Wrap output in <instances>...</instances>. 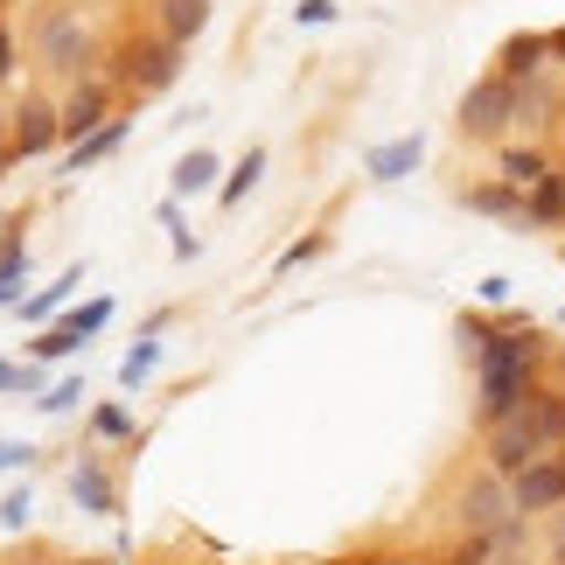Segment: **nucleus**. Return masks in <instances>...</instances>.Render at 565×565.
<instances>
[{
  "mask_svg": "<svg viewBox=\"0 0 565 565\" xmlns=\"http://www.w3.org/2000/svg\"><path fill=\"white\" fill-rule=\"evenodd\" d=\"M461 342H468V356H475V419L489 426H503L510 412H524L531 398V377H537V335L516 321V329H489V321H461Z\"/></svg>",
  "mask_w": 565,
  "mask_h": 565,
  "instance_id": "f257e3e1",
  "label": "nucleus"
},
{
  "mask_svg": "<svg viewBox=\"0 0 565 565\" xmlns=\"http://www.w3.org/2000/svg\"><path fill=\"white\" fill-rule=\"evenodd\" d=\"M565 454V391H531L524 412H510L503 426H489V475L516 482L531 461Z\"/></svg>",
  "mask_w": 565,
  "mask_h": 565,
  "instance_id": "f03ea898",
  "label": "nucleus"
},
{
  "mask_svg": "<svg viewBox=\"0 0 565 565\" xmlns=\"http://www.w3.org/2000/svg\"><path fill=\"white\" fill-rule=\"evenodd\" d=\"M454 516H461L468 537H503V545H516V531H524V516H516V495L503 475H482V482L461 489V503H454Z\"/></svg>",
  "mask_w": 565,
  "mask_h": 565,
  "instance_id": "7ed1b4c3",
  "label": "nucleus"
},
{
  "mask_svg": "<svg viewBox=\"0 0 565 565\" xmlns=\"http://www.w3.org/2000/svg\"><path fill=\"white\" fill-rule=\"evenodd\" d=\"M510 126H516V84H510V77H482V84L461 98V134L503 147Z\"/></svg>",
  "mask_w": 565,
  "mask_h": 565,
  "instance_id": "20e7f679",
  "label": "nucleus"
},
{
  "mask_svg": "<svg viewBox=\"0 0 565 565\" xmlns=\"http://www.w3.org/2000/svg\"><path fill=\"white\" fill-rule=\"evenodd\" d=\"M35 42H42V56H50V71H84L92 63V35H84V21L71 8H50L35 21Z\"/></svg>",
  "mask_w": 565,
  "mask_h": 565,
  "instance_id": "39448f33",
  "label": "nucleus"
},
{
  "mask_svg": "<svg viewBox=\"0 0 565 565\" xmlns=\"http://www.w3.org/2000/svg\"><path fill=\"white\" fill-rule=\"evenodd\" d=\"M175 71H182L175 42H126L119 50V84H134V92H161V84H175Z\"/></svg>",
  "mask_w": 565,
  "mask_h": 565,
  "instance_id": "423d86ee",
  "label": "nucleus"
},
{
  "mask_svg": "<svg viewBox=\"0 0 565 565\" xmlns=\"http://www.w3.org/2000/svg\"><path fill=\"white\" fill-rule=\"evenodd\" d=\"M510 495H516V516H552V510H565V454H552V461H531V468L510 482Z\"/></svg>",
  "mask_w": 565,
  "mask_h": 565,
  "instance_id": "0eeeda50",
  "label": "nucleus"
},
{
  "mask_svg": "<svg viewBox=\"0 0 565 565\" xmlns=\"http://www.w3.org/2000/svg\"><path fill=\"white\" fill-rule=\"evenodd\" d=\"M63 140V113L56 105H42V98H29L14 113V134H8V161H35V154H50V147Z\"/></svg>",
  "mask_w": 565,
  "mask_h": 565,
  "instance_id": "6e6552de",
  "label": "nucleus"
},
{
  "mask_svg": "<svg viewBox=\"0 0 565 565\" xmlns=\"http://www.w3.org/2000/svg\"><path fill=\"white\" fill-rule=\"evenodd\" d=\"M98 126H113V84H105V77H77V92L63 98V134L92 140Z\"/></svg>",
  "mask_w": 565,
  "mask_h": 565,
  "instance_id": "1a4fd4ad",
  "label": "nucleus"
},
{
  "mask_svg": "<svg viewBox=\"0 0 565 565\" xmlns=\"http://www.w3.org/2000/svg\"><path fill=\"white\" fill-rule=\"evenodd\" d=\"M461 210H475V216H503V224H516L524 231V189L516 182H475V189H461Z\"/></svg>",
  "mask_w": 565,
  "mask_h": 565,
  "instance_id": "9d476101",
  "label": "nucleus"
},
{
  "mask_svg": "<svg viewBox=\"0 0 565 565\" xmlns=\"http://www.w3.org/2000/svg\"><path fill=\"white\" fill-rule=\"evenodd\" d=\"M426 161V140L412 134V140H391V147H371V154H363V175L371 182H405L412 168Z\"/></svg>",
  "mask_w": 565,
  "mask_h": 565,
  "instance_id": "9b49d317",
  "label": "nucleus"
},
{
  "mask_svg": "<svg viewBox=\"0 0 565 565\" xmlns=\"http://www.w3.org/2000/svg\"><path fill=\"white\" fill-rule=\"evenodd\" d=\"M71 495H77V503L92 510V516H113V510H119V489H113V475H105V461H98V454H84V461H77V475H71Z\"/></svg>",
  "mask_w": 565,
  "mask_h": 565,
  "instance_id": "f8f14e48",
  "label": "nucleus"
},
{
  "mask_svg": "<svg viewBox=\"0 0 565 565\" xmlns=\"http://www.w3.org/2000/svg\"><path fill=\"white\" fill-rule=\"evenodd\" d=\"M565 224V168H552L537 189H524V231H558Z\"/></svg>",
  "mask_w": 565,
  "mask_h": 565,
  "instance_id": "ddd939ff",
  "label": "nucleus"
},
{
  "mask_svg": "<svg viewBox=\"0 0 565 565\" xmlns=\"http://www.w3.org/2000/svg\"><path fill=\"white\" fill-rule=\"evenodd\" d=\"M545 56H552V35H510L503 42V71H495V77L531 84V77H545Z\"/></svg>",
  "mask_w": 565,
  "mask_h": 565,
  "instance_id": "4468645a",
  "label": "nucleus"
},
{
  "mask_svg": "<svg viewBox=\"0 0 565 565\" xmlns=\"http://www.w3.org/2000/svg\"><path fill=\"white\" fill-rule=\"evenodd\" d=\"M495 161H503V182H516V189H537V182L552 175V154H545V147H510L503 140V154H495Z\"/></svg>",
  "mask_w": 565,
  "mask_h": 565,
  "instance_id": "2eb2a0df",
  "label": "nucleus"
},
{
  "mask_svg": "<svg viewBox=\"0 0 565 565\" xmlns=\"http://www.w3.org/2000/svg\"><path fill=\"white\" fill-rule=\"evenodd\" d=\"M203 21H210V0H161V42H182L189 35H203Z\"/></svg>",
  "mask_w": 565,
  "mask_h": 565,
  "instance_id": "dca6fc26",
  "label": "nucleus"
},
{
  "mask_svg": "<svg viewBox=\"0 0 565 565\" xmlns=\"http://www.w3.org/2000/svg\"><path fill=\"white\" fill-rule=\"evenodd\" d=\"M126 140V119H113V126H98V134L92 140H77L71 147V154H63V175H84V168H98L105 154H113V147Z\"/></svg>",
  "mask_w": 565,
  "mask_h": 565,
  "instance_id": "f3484780",
  "label": "nucleus"
},
{
  "mask_svg": "<svg viewBox=\"0 0 565 565\" xmlns=\"http://www.w3.org/2000/svg\"><path fill=\"white\" fill-rule=\"evenodd\" d=\"M71 287H77V273H63L56 287H42L35 300H21V315H29V321H50V315L63 308V300H71Z\"/></svg>",
  "mask_w": 565,
  "mask_h": 565,
  "instance_id": "a211bd4d",
  "label": "nucleus"
},
{
  "mask_svg": "<svg viewBox=\"0 0 565 565\" xmlns=\"http://www.w3.org/2000/svg\"><path fill=\"white\" fill-rule=\"evenodd\" d=\"M210 175H216V154H203V147H195V154L175 168V195H195V189H210Z\"/></svg>",
  "mask_w": 565,
  "mask_h": 565,
  "instance_id": "6ab92c4d",
  "label": "nucleus"
},
{
  "mask_svg": "<svg viewBox=\"0 0 565 565\" xmlns=\"http://www.w3.org/2000/svg\"><path fill=\"white\" fill-rule=\"evenodd\" d=\"M258 175H266V154H258V147H252V154L231 168V182H224V203H237V195H245V189H252Z\"/></svg>",
  "mask_w": 565,
  "mask_h": 565,
  "instance_id": "aec40b11",
  "label": "nucleus"
},
{
  "mask_svg": "<svg viewBox=\"0 0 565 565\" xmlns=\"http://www.w3.org/2000/svg\"><path fill=\"white\" fill-rule=\"evenodd\" d=\"M71 350H77V329H71V321L42 329V342H35V356H71Z\"/></svg>",
  "mask_w": 565,
  "mask_h": 565,
  "instance_id": "412c9836",
  "label": "nucleus"
},
{
  "mask_svg": "<svg viewBox=\"0 0 565 565\" xmlns=\"http://www.w3.org/2000/svg\"><path fill=\"white\" fill-rule=\"evenodd\" d=\"M154 363H161V342H140V350H134V356L119 363V377H126V384H140L147 371H154Z\"/></svg>",
  "mask_w": 565,
  "mask_h": 565,
  "instance_id": "4be33fe9",
  "label": "nucleus"
},
{
  "mask_svg": "<svg viewBox=\"0 0 565 565\" xmlns=\"http://www.w3.org/2000/svg\"><path fill=\"white\" fill-rule=\"evenodd\" d=\"M105 321H113V300H92V308H77V315H71V329H77V342H84V335H98Z\"/></svg>",
  "mask_w": 565,
  "mask_h": 565,
  "instance_id": "5701e85b",
  "label": "nucleus"
},
{
  "mask_svg": "<svg viewBox=\"0 0 565 565\" xmlns=\"http://www.w3.org/2000/svg\"><path fill=\"white\" fill-rule=\"evenodd\" d=\"M92 426L105 433V440H126V433H134V419H126L119 405H98V412H92Z\"/></svg>",
  "mask_w": 565,
  "mask_h": 565,
  "instance_id": "b1692460",
  "label": "nucleus"
},
{
  "mask_svg": "<svg viewBox=\"0 0 565 565\" xmlns=\"http://www.w3.org/2000/svg\"><path fill=\"white\" fill-rule=\"evenodd\" d=\"M29 510H35V503H29V495H21V489H14V495H8V503H0V524H8V531H21V524H29Z\"/></svg>",
  "mask_w": 565,
  "mask_h": 565,
  "instance_id": "393cba45",
  "label": "nucleus"
},
{
  "mask_svg": "<svg viewBox=\"0 0 565 565\" xmlns=\"http://www.w3.org/2000/svg\"><path fill=\"white\" fill-rule=\"evenodd\" d=\"M14 287H21V252H8V258H0V308L14 300Z\"/></svg>",
  "mask_w": 565,
  "mask_h": 565,
  "instance_id": "a878e982",
  "label": "nucleus"
},
{
  "mask_svg": "<svg viewBox=\"0 0 565 565\" xmlns=\"http://www.w3.org/2000/svg\"><path fill=\"white\" fill-rule=\"evenodd\" d=\"M77 398H84V384H56V391H50V398H42V412H71Z\"/></svg>",
  "mask_w": 565,
  "mask_h": 565,
  "instance_id": "bb28decb",
  "label": "nucleus"
},
{
  "mask_svg": "<svg viewBox=\"0 0 565 565\" xmlns=\"http://www.w3.org/2000/svg\"><path fill=\"white\" fill-rule=\"evenodd\" d=\"M21 461H29V447H21V440H0V475L21 468Z\"/></svg>",
  "mask_w": 565,
  "mask_h": 565,
  "instance_id": "cd10ccee",
  "label": "nucleus"
},
{
  "mask_svg": "<svg viewBox=\"0 0 565 565\" xmlns=\"http://www.w3.org/2000/svg\"><path fill=\"white\" fill-rule=\"evenodd\" d=\"M21 384L35 391V371H8V363H0V391H21Z\"/></svg>",
  "mask_w": 565,
  "mask_h": 565,
  "instance_id": "c85d7f7f",
  "label": "nucleus"
},
{
  "mask_svg": "<svg viewBox=\"0 0 565 565\" xmlns=\"http://www.w3.org/2000/svg\"><path fill=\"white\" fill-rule=\"evenodd\" d=\"M14 71V42H8V29H0V77Z\"/></svg>",
  "mask_w": 565,
  "mask_h": 565,
  "instance_id": "c756f323",
  "label": "nucleus"
},
{
  "mask_svg": "<svg viewBox=\"0 0 565 565\" xmlns=\"http://www.w3.org/2000/svg\"><path fill=\"white\" fill-rule=\"evenodd\" d=\"M8 134H14V119H0V161H8Z\"/></svg>",
  "mask_w": 565,
  "mask_h": 565,
  "instance_id": "7c9ffc66",
  "label": "nucleus"
},
{
  "mask_svg": "<svg viewBox=\"0 0 565 565\" xmlns=\"http://www.w3.org/2000/svg\"><path fill=\"white\" fill-rule=\"evenodd\" d=\"M552 56H558V63H565V29H552Z\"/></svg>",
  "mask_w": 565,
  "mask_h": 565,
  "instance_id": "2f4dec72",
  "label": "nucleus"
},
{
  "mask_svg": "<svg viewBox=\"0 0 565 565\" xmlns=\"http://www.w3.org/2000/svg\"><path fill=\"white\" fill-rule=\"evenodd\" d=\"M552 552H558V558H565V524H558V537H552Z\"/></svg>",
  "mask_w": 565,
  "mask_h": 565,
  "instance_id": "473e14b6",
  "label": "nucleus"
},
{
  "mask_svg": "<svg viewBox=\"0 0 565 565\" xmlns=\"http://www.w3.org/2000/svg\"><path fill=\"white\" fill-rule=\"evenodd\" d=\"M371 565H398V558H371Z\"/></svg>",
  "mask_w": 565,
  "mask_h": 565,
  "instance_id": "72a5a7b5",
  "label": "nucleus"
}]
</instances>
